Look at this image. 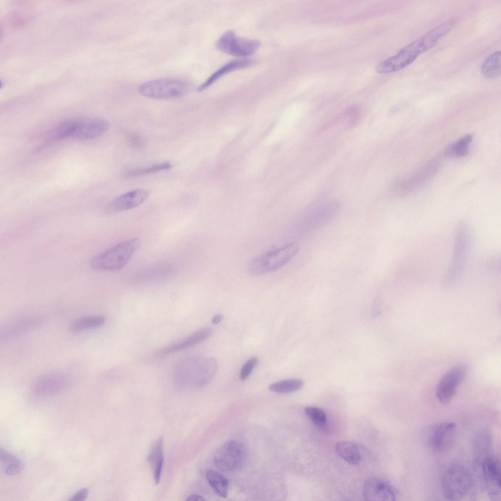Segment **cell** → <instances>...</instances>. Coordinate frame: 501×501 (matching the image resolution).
<instances>
[{"label":"cell","instance_id":"cb8c5ba5","mask_svg":"<svg viewBox=\"0 0 501 501\" xmlns=\"http://www.w3.org/2000/svg\"><path fill=\"white\" fill-rule=\"evenodd\" d=\"M207 480L218 496L226 498L228 489V481L223 475L213 470H208L206 472Z\"/></svg>","mask_w":501,"mask_h":501},{"label":"cell","instance_id":"ac0fdd59","mask_svg":"<svg viewBox=\"0 0 501 501\" xmlns=\"http://www.w3.org/2000/svg\"><path fill=\"white\" fill-rule=\"evenodd\" d=\"M150 194V191L144 189H136L124 193L108 204L107 211L117 213L135 208L144 203Z\"/></svg>","mask_w":501,"mask_h":501},{"label":"cell","instance_id":"d590c367","mask_svg":"<svg viewBox=\"0 0 501 501\" xmlns=\"http://www.w3.org/2000/svg\"><path fill=\"white\" fill-rule=\"evenodd\" d=\"M223 318V316L222 315L217 314L213 318L212 322L213 324H218L222 321Z\"/></svg>","mask_w":501,"mask_h":501},{"label":"cell","instance_id":"3957f363","mask_svg":"<svg viewBox=\"0 0 501 501\" xmlns=\"http://www.w3.org/2000/svg\"><path fill=\"white\" fill-rule=\"evenodd\" d=\"M139 243L137 238L120 242L93 257L90 261V266L93 270L98 271L120 270L130 260Z\"/></svg>","mask_w":501,"mask_h":501},{"label":"cell","instance_id":"4dcf8cb0","mask_svg":"<svg viewBox=\"0 0 501 501\" xmlns=\"http://www.w3.org/2000/svg\"><path fill=\"white\" fill-rule=\"evenodd\" d=\"M171 166V164L169 162H161L148 167L131 170L126 173V175L128 177H135L145 175L169 169Z\"/></svg>","mask_w":501,"mask_h":501},{"label":"cell","instance_id":"d6a6232c","mask_svg":"<svg viewBox=\"0 0 501 501\" xmlns=\"http://www.w3.org/2000/svg\"><path fill=\"white\" fill-rule=\"evenodd\" d=\"M126 136L129 144L135 149L140 150L145 147V140L138 135L132 132H128L126 134Z\"/></svg>","mask_w":501,"mask_h":501},{"label":"cell","instance_id":"1f68e13d","mask_svg":"<svg viewBox=\"0 0 501 501\" xmlns=\"http://www.w3.org/2000/svg\"><path fill=\"white\" fill-rule=\"evenodd\" d=\"M258 363V358L256 357H252L243 364L240 373V378L241 381H245L249 377Z\"/></svg>","mask_w":501,"mask_h":501},{"label":"cell","instance_id":"9a60e30c","mask_svg":"<svg viewBox=\"0 0 501 501\" xmlns=\"http://www.w3.org/2000/svg\"><path fill=\"white\" fill-rule=\"evenodd\" d=\"M397 491L385 480L378 478H368L364 483L363 496L366 501H394Z\"/></svg>","mask_w":501,"mask_h":501},{"label":"cell","instance_id":"ba28073f","mask_svg":"<svg viewBox=\"0 0 501 501\" xmlns=\"http://www.w3.org/2000/svg\"><path fill=\"white\" fill-rule=\"evenodd\" d=\"M246 456L245 447L240 442L232 440L226 442L216 451L214 461L222 471L232 472L240 469Z\"/></svg>","mask_w":501,"mask_h":501},{"label":"cell","instance_id":"8fae6325","mask_svg":"<svg viewBox=\"0 0 501 501\" xmlns=\"http://www.w3.org/2000/svg\"><path fill=\"white\" fill-rule=\"evenodd\" d=\"M467 372L466 366L459 364L451 368L442 376L436 388V396L439 402L446 405L451 402Z\"/></svg>","mask_w":501,"mask_h":501},{"label":"cell","instance_id":"83f0119b","mask_svg":"<svg viewBox=\"0 0 501 501\" xmlns=\"http://www.w3.org/2000/svg\"><path fill=\"white\" fill-rule=\"evenodd\" d=\"M303 382L299 379H289L280 381L269 386L270 390L279 394H288L299 390Z\"/></svg>","mask_w":501,"mask_h":501},{"label":"cell","instance_id":"d4e9b609","mask_svg":"<svg viewBox=\"0 0 501 501\" xmlns=\"http://www.w3.org/2000/svg\"><path fill=\"white\" fill-rule=\"evenodd\" d=\"M0 461L4 469V473L8 476H14L21 472L23 468V463L9 452L0 449Z\"/></svg>","mask_w":501,"mask_h":501},{"label":"cell","instance_id":"4fadbf2b","mask_svg":"<svg viewBox=\"0 0 501 501\" xmlns=\"http://www.w3.org/2000/svg\"><path fill=\"white\" fill-rule=\"evenodd\" d=\"M456 426L453 422L437 423L431 429L428 437L431 448L436 452H445L453 446L456 436Z\"/></svg>","mask_w":501,"mask_h":501},{"label":"cell","instance_id":"30bf717a","mask_svg":"<svg viewBox=\"0 0 501 501\" xmlns=\"http://www.w3.org/2000/svg\"><path fill=\"white\" fill-rule=\"evenodd\" d=\"M423 53L418 39L402 48L396 55L379 63L376 67L379 73H389L400 70L412 63Z\"/></svg>","mask_w":501,"mask_h":501},{"label":"cell","instance_id":"d6986e66","mask_svg":"<svg viewBox=\"0 0 501 501\" xmlns=\"http://www.w3.org/2000/svg\"><path fill=\"white\" fill-rule=\"evenodd\" d=\"M212 333V331L210 328L200 329L185 338L159 350L157 352V355L166 356L193 346L208 339L210 337Z\"/></svg>","mask_w":501,"mask_h":501},{"label":"cell","instance_id":"7402d4cb","mask_svg":"<svg viewBox=\"0 0 501 501\" xmlns=\"http://www.w3.org/2000/svg\"><path fill=\"white\" fill-rule=\"evenodd\" d=\"M338 455L351 465H358L361 460V455L357 446L348 441H339L335 444Z\"/></svg>","mask_w":501,"mask_h":501},{"label":"cell","instance_id":"7a4b0ae2","mask_svg":"<svg viewBox=\"0 0 501 501\" xmlns=\"http://www.w3.org/2000/svg\"><path fill=\"white\" fill-rule=\"evenodd\" d=\"M471 238L469 227L460 222L455 230L452 256L444 276L443 284L451 286L460 277L464 269L471 247Z\"/></svg>","mask_w":501,"mask_h":501},{"label":"cell","instance_id":"4316f807","mask_svg":"<svg viewBox=\"0 0 501 501\" xmlns=\"http://www.w3.org/2000/svg\"><path fill=\"white\" fill-rule=\"evenodd\" d=\"M501 51H496L489 56L481 67V72L486 78L493 79L501 75Z\"/></svg>","mask_w":501,"mask_h":501},{"label":"cell","instance_id":"277c9868","mask_svg":"<svg viewBox=\"0 0 501 501\" xmlns=\"http://www.w3.org/2000/svg\"><path fill=\"white\" fill-rule=\"evenodd\" d=\"M473 479L470 471L460 464H454L444 472L441 479L444 497L450 501H460L470 492Z\"/></svg>","mask_w":501,"mask_h":501},{"label":"cell","instance_id":"f546056e","mask_svg":"<svg viewBox=\"0 0 501 501\" xmlns=\"http://www.w3.org/2000/svg\"><path fill=\"white\" fill-rule=\"evenodd\" d=\"M304 413L311 422L318 428L324 430L327 427V416L321 409L313 406L307 407Z\"/></svg>","mask_w":501,"mask_h":501},{"label":"cell","instance_id":"5bb4252c","mask_svg":"<svg viewBox=\"0 0 501 501\" xmlns=\"http://www.w3.org/2000/svg\"><path fill=\"white\" fill-rule=\"evenodd\" d=\"M43 323V319L38 315H25L10 321L0 329V340L5 342L15 339L31 331Z\"/></svg>","mask_w":501,"mask_h":501},{"label":"cell","instance_id":"e0dca14e","mask_svg":"<svg viewBox=\"0 0 501 501\" xmlns=\"http://www.w3.org/2000/svg\"><path fill=\"white\" fill-rule=\"evenodd\" d=\"M109 128V123L101 118L76 119L71 137L80 139H93L103 134Z\"/></svg>","mask_w":501,"mask_h":501},{"label":"cell","instance_id":"e575fe53","mask_svg":"<svg viewBox=\"0 0 501 501\" xmlns=\"http://www.w3.org/2000/svg\"><path fill=\"white\" fill-rule=\"evenodd\" d=\"M188 501H204L205 499L201 496L198 494H192L190 495L186 499Z\"/></svg>","mask_w":501,"mask_h":501},{"label":"cell","instance_id":"8992f818","mask_svg":"<svg viewBox=\"0 0 501 501\" xmlns=\"http://www.w3.org/2000/svg\"><path fill=\"white\" fill-rule=\"evenodd\" d=\"M191 89L192 85L186 81L162 78L146 82L140 86L138 90L142 95L147 97L168 99L183 96Z\"/></svg>","mask_w":501,"mask_h":501},{"label":"cell","instance_id":"9c48e42d","mask_svg":"<svg viewBox=\"0 0 501 501\" xmlns=\"http://www.w3.org/2000/svg\"><path fill=\"white\" fill-rule=\"evenodd\" d=\"M256 40L237 37L232 30L225 32L216 43V47L224 53L238 57H246L253 54L260 46Z\"/></svg>","mask_w":501,"mask_h":501},{"label":"cell","instance_id":"2e32d148","mask_svg":"<svg viewBox=\"0 0 501 501\" xmlns=\"http://www.w3.org/2000/svg\"><path fill=\"white\" fill-rule=\"evenodd\" d=\"M500 461L493 456L484 458L481 463L487 494L493 500L501 497V473Z\"/></svg>","mask_w":501,"mask_h":501},{"label":"cell","instance_id":"6da1fadb","mask_svg":"<svg viewBox=\"0 0 501 501\" xmlns=\"http://www.w3.org/2000/svg\"><path fill=\"white\" fill-rule=\"evenodd\" d=\"M216 368L215 360L211 358L190 357L177 363L172 371L174 383L182 387H197L206 384Z\"/></svg>","mask_w":501,"mask_h":501},{"label":"cell","instance_id":"5b68a950","mask_svg":"<svg viewBox=\"0 0 501 501\" xmlns=\"http://www.w3.org/2000/svg\"><path fill=\"white\" fill-rule=\"evenodd\" d=\"M299 247L296 243H289L252 259L248 265V271L253 275L268 273L279 269L297 253Z\"/></svg>","mask_w":501,"mask_h":501},{"label":"cell","instance_id":"603a6c76","mask_svg":"<svg viewBox=\"0 0 501 501\" xmlns=\"http://www.w3.org/2000/svg\"><path fill=\"white\" fill-rule=\"evenodd\" d=\"M105 318L102 315H90L81 317L74 320L70 326V330L75 333L96 328L103 325Z\"/></svg>","mask_w":501,"mask_h":501},{"label":"cell","instance_id":"f1b7e54d","mask_svg":"<svg viewBox=\"0 0 501 501\" xmlns=\"http://www.w3.org/2000/svg\"><path fill=\"white\" fill-rule=\"evenodd\" d=\"M76 119H67L57 124L51 133L53 140L61 139L71 137Z\"/></svg>","mask_w":501,"mask_h":501},{"label":"cell","instance_id":"52a82bcc","mask_svg":"<svg viewBox=\"0 0 501 501\" xmlns=\"http://www.w3.org/2000/svg\"><path fill=\"white\" fill-rule=\"evenodd\" d=\"M439 167L437 159H433L411 175L396 181L391 186L395 196L409 195L423 188L434 179Z\"/></svg>","mask_w":501,"mask_h":501},{"label":"cell","instance_id":"484cf974","mask_svg":"<svg viewBox=\"0 0 501 501\" xmlns=\"http://www.w3.org/2000/svg\"><path fill=\"white\" fill-rule=\"evenodd\" d=\"M473 139V136L466 135L449 145L444 155L447 158H456L465 156L468 153L469 146Z\"/></svg>","mask_w":501,"mask_h":501},{"label":"cell","instance_id":"7c38bea8","mask_svg":"<svg viewBox=\"0 0 501 501\" xmlns=\"http://www.w3.org/2000/svg\"><path fill=\"white\" fill-rule=\"evenodd\" d=\"M70 385L69 377L63 373H51L40 376L33 383L31 392L36 396L55 394L67 389Z\"/></svg>","mask_w":501,"mask_h":501},{"label":"cell","instance_id":"836d02e7","mask_svg":"<svg viewBox=\"0 0 501 501\" xmlns=\"http://www.w3.org/2000/svg\"><path fill=\"white\" fill-rule=\"evenodd\" d=\"M89 493V490L87 488H84L79 491L76 494L72 496L71 498L69 499L70 501H85Z\"/></svg>","mask_w":501,"mask_h":501},{"label":"cell","instance_id":"44dd1931","mask_svg":"<svg viewBox=\"0 0 501 501\" xmlns=\"http://www.w3.org/2000/svg\"><path fill=\"white\" fill-rule=\"evenodd\" d=\"M253 63V62L252 60L248 59L231 61L213 73L203 84L199 86L197 91H202L208 88L224 75L233 70L249 67Z\"/></svg>","mask_w":501,"mask_h":501},{"label":"cell","instance_id":"ffe728a7","mask_svg":"<svg viewBox=\"0 0 501 501\" xmlns=\"http://www.w3.org/2000/svg\"><path fill=\"white\" fill-rule=\"evenodd\" d=\"M153 473L155 482L159 483L164 461L163 440L159 437L155 442L147 458Z\"/></svg>","mask_w":501,"mask_h":501}]
</instances>
